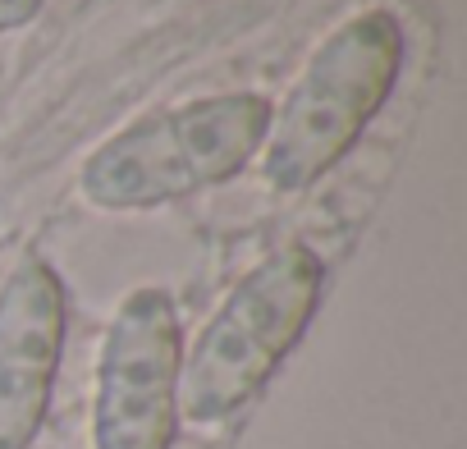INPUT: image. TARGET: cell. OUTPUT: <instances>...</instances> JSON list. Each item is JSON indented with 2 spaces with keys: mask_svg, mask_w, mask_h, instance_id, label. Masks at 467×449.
<instances>
[{
  "mask_svg": "<svg viewBox=\"0 0 467 449\" xmlns=\"http://www.w3.org/2000/svg\"><path fill=\"white\" fill-rule=\"evenodd\" d=\"M403 69V28L389 10H362L307 56L294 92L271 106L262 174L280 193L330 174L389 101Z\"/></svg>",
  "mask_w": 467,
  "mask_h": 449,
  "instance_id": "cell-1",
  "label": "cell"
},
{
  "mask_svg": "<svg viewBox=\"0 0 467 449\" xmlns=\"http://www.w3.org/2000/svg\"><path fill=\"white\" fill-rule=\"evenodd\" d=\"M271 101L220 92L151 110L106 138L78 170V193L101 211H151L224 183L266 142Z\"/></svg>",
  "mask_w": 467,
  "mask_h": 449,
  "instance_id": "cell-2",
  "label": "cell"
},
{
  "mask_svg": "<svg viewBox=\"0 0 467 449\" xmlns=\"http://www.w3.org/2000/svg\"><path fill=\"white\" fill-rule=\"evenodd\" d=\"M69 335V294L51 262L24 257L0 285V449H28L47 422Z\"/></svg>",
  "mask_w": 467,
  "mask_h": 449,
  "instance_id": "cell-5",
  "label": "cell"
},
{
  "mask_svg": "<svg viewBox=\"0 0 467 449\" xmlns=\"http://www.w3.org/2000/svg\"><path fill=\"white\" fill-rule=\"evenodd\" d=\"M326 266L307 244L257 262L202 326L179 367V417L220 422L239 412L303 339L321 303Z\"/></svg>",
  "mask_w": 467,
  "mask_h": 449,
  "instance_id": "cell-3",
  "label": "cell"
},
{
  "mask_svg": "<svg viewBox=\"0 0 467 449\" xmlns=\"http://www.w3.org/2000/svg\"><path fill=\"white\" fill-rule=\"evenodd\" d=\"M42 15V0H0V33H15Z\"/></svg>",
  "mask_w": 467,
  "mask_h": 449,
  "instance_id": "cell-6",
  "label": "cell"
},
{
  "mask_svg": "<svg viewBox=\"0 0 467 449\" xmlns=\"http://www.w3.org/2000/svg\"><path fill=\"white\" fill-rule=\"evenodd\" d=\"M183 326L165 289H133L106 330L92 394V449H170L179 431Z\"/></svg>",
  "mask_w": 467,
  "mask_h": 449,
  "instance_id": "cell-4",
  "label": "cell"
}]
</instances>
